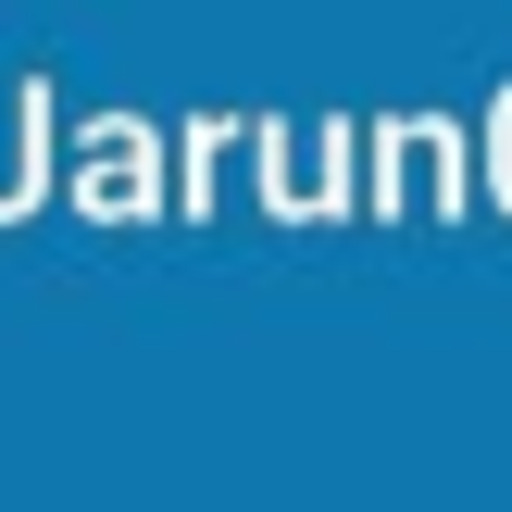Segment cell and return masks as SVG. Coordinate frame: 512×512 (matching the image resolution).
I'll list each match as a JSON object with an SVG mask.
<instances>
[]
</instances>
